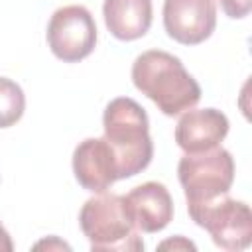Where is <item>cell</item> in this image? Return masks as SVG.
<instances>
[{
  "mask_svg": "<svg viewBox=\"0 0 252 252\" xmlns=\"http://www.w3.org/2000/svg\"><path fill=\"white\" fill-rule=\"evenodd\" d=\"M47 43L53 55L65 63L89 57L96 45V24L85 6H63L47 24Z\"/></svg>",
  "mask_w": 252,
  "mask_h": 252,
  "instance_id": "cell-6",
  "label": "cell"
},
{
  "mask_svg": "<svg viewBox=\"0 0 252 252\" xmlns=\"http://www.w3.org/2000/svg\"><path fill=\"white\" fill-rule=\"evenodd\" d=\"M53 246H55V248H65V250H71V246H69V244H65V242L57 240L55 236H53L49 242H47V240H43V242H37V244H35V248H47V250H49V248H53Z\"/></svg>",
  "mask_w": 252,
  "mask_h": 252,
  "instance_id": "cell-16",
  "label": "cell"
},
{
  "mask_svg": "<svg viewBox=\"0 0 252 252\" xmlns=\"http://www.w3.org/2000/svg\"><path fill=\"white\" fill-rule=\"evenodd\" d=\"M126 211L142 232H159L173 219V201L163 183L146 181L124 195Z\"/></svg>",
  "mask_w": 252,
  "mask_h": 252,
  "instance_id": "cell-9",
  "label": "cell"
},
{
  "mask_svg": "<svg viewBox=\"0 0 252 252\" xmlns=\"http://www.w3.org/2000/svg\"><path fill=\"white\" fill-rule=\"evenodd\" d=\"M159 248L163 250V248H173V250H177V248H185V250H195V244L193 242H189L187 238H183V236H175V238H171V240H165V242H161L159 244Z\"/></svg>",
  "mask_w": 252,
  "mask_h": 252,
  "instance_id": "cell-14",
  "label": "cell"
},
{
  "mask_svg": "<svg viewBox=\"0 0 252 252\" xmlns=\"http://www.w3.org/2000/svg\"><path fill=\"white\" fill-rule=\"evenodd\" d=\"M26 108V96L18 83L0 77V128L14 126Z\"/></svg>",
  "mask_w": 252,
  "mask_h": 252,
  "instance_id": "cell-12",
  "label": "cell"
},
{
  "mask_svg": "<svg viewBox=\"0 0 252 252\" xmlns=\"http://www.w3.org/2000/svg\"><path fill=\"white\" fill-rule=\"evenodd\" d=\"M79 224L93 252L144 250V242L126 211L124 195L102 191L87 199L79 213Z\"/></svg>",
  "mask_w": 252,
  "mask_h": 252,
  "instance_id": "cell-3",
  "label": "cell"
},
{
  "mask_svg": "<svg viewBox=\"0 0 252 252\" xmlns=\"http://www.w3.org/2000/svg\"><path fill=\"white\" fill-rule=\"evenodd\" d=\"M163 26L167 35L175 41L183 45H197L215 32V0H165Z\"/></svg>",
  "mask_w": 252,
  "mask_h": 252,
  "instance_id": "cell-7",
  "label": "cell"
},
{
  "mask_svg": "<svg viewBox=\"0 0 252 252\" xmlns=\"http://www.w3.org/2000/svg\"><path fill=\"white\" fill-rule=\"evenodd\" d=\"M224 14L228 18H234V20H240L244 16L250 14V8H252V0H219Z\"/></svg>",
  "mask_w": 252,
  "mask_h": 252,
  "instance_id": "cell-13",
  "label": "cell"
},
{
  "mask_svg": "<svg viewBox=\"0 0 252 252\" xmlns=\"http://www.w3.org/2000/svg\"><path fill=\"white\" fill-rule=\"evenodd\" d=\"M179 183L187 207L213 201L230 191L234 181V159L228 150L217 146L197 154H185L177 165Z\"/></svg>",
  "mask_w": 252,
  "mask_h": 252,
  "instance_id": "cell-4",
  "label": "cell"
},
{
  "mask_svg": "<svg viewBox=\"0 0 252 252\" xmlns=\"http://www.w3.org/2000/svg\"><path fill=\"white\" fill-rule=\"evenodd\" d=\"M102 16L108 32L122 41H132L152 26V0H104Z\"/></svg>",
  "mask_w": 252,
  "mask_h": 252,
  "instance_id": "cell-11",
  "label": "cell"
},
{
  "mask_svg": "<svg viewBox=\"0 0 252 252\" xmlns=\"http://www.w3.org/2000/svg\"><path fill=\"white\" fill-rule=\"evenodd\" d=\"M102 126L104 138L116 156L118 179L132 177L150 165L154 144L148 114L134 98L118 96L110 100L104 108Z\"/></svg>",
  "mask_w": 252,
  "mask_h": 252,
  "instance_id": "cell-2",
  "label": "cell"
},
{
  "mask_svg": "<svg viewBox=\"0 0 252 252\" xmlns=\"http://www.w3.org/2000/svg\"><path fill=\"white\" fill-rule=\"evenodd\" d=\"M12 250H14V242L6 232V228L0 224V252H12Z\"/></svg>",
  "mask_w": 252,
  "mask_h": 252,
  "instance_id": "cell-15",
  "label": "cell"
},
{
  "mask_svg": "<svg viewBox=\"0 0 252 252\" xmlns=\"http://www.w3.org/2000/svg\"><path fill=\"white\" fill-rule=\"evenodd\" d=\"M132 81L134 87L167 116H177L201 100L197 81L175 55L161 49H150L136 57Z\"/></svg>",
  "mask_w": 252,
  "mask_h": 252,
  "instance_id": "cell-1",
  "label": "cell"
},
{
  "mask_svg": "<svg viewBox=\"0 0 252 252\" xmlns=\"http://www.w3.org/2000/svg\"><path fill=\"white\" fill-rule=\"evenodd\" d=\"M73 171L83 189L93 193H102L118 181L116 156L106 138L83 140L73 152Z\"/></svg>",
  "mask_w": 252,
  "mask_h": 252,
  "instance_id": "cell-8",
  "label": "cell"
},
{
  "mask_svg": "<svg viewBox=\"0 0 252 252\" xmlns=\"http://www.w3.org/2000/svg\"><path fill=\"white\" fill-rule=\"evenodd\" d=\"M228 134V118L217 108L185 110L175 126V142L185 154L217 148Z\"/></svg>",
  "mask_w": 252,
  "mask_h": 252,
  "instance_id": "cell-10",
  "label": "cell"
},
{
  "mask_svg": "<svg viewBox=\"0 0 252 252\" xmlns=\"http://www.w3.org/2000/svg\"><path fill=\"white\" fill-rule=\"evenodd\" d=\"M195 224L205 228L213 242L230 252H238L252 242V213L244 201L230 199L228 193L213 201L187 207Z\"/></svg>",
  "mask_w": 252,
  "mask_h": 252,
  "instance_id": "cell-5",
  "label": "cell"
}]
</instances>
